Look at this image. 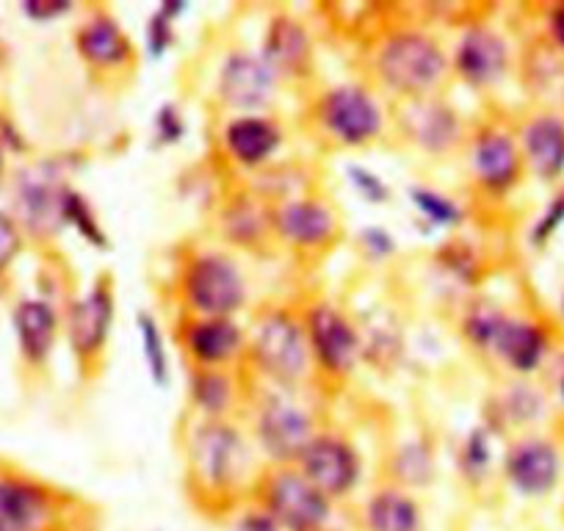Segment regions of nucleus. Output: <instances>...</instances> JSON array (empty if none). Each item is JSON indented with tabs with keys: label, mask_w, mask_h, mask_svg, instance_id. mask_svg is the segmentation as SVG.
<instances>
[{
	"label": "nucleus",
	"mask_w": 564,
	"mask_h": 531,
	"mask_svg": "<svg viewBox=\"0 0 564 531\" xmlns=\"http://www.w3.org/2000/svg\"><path fill=\"white\" fill-rule=\"evenodd\" d=\"M260 454L249 432L225 421L199 419L186 437V468L199 503L230 507L243 492H254L260 474Z\"/></svg>",
	"instance_id": "f257e3e1"
},
{
	"label": "nucleus",
	"mask_w": 564,
	"mask_h": 531,
	"mask_svg": "<svg viewBox=\"0 0 564 531\" xmlns=\"http://www.w3.org/2000/svg\"><path fill=\"white\" fill-rule=\"evenodd\" d=\"M243 360L271 388H302L313 373L302 313H294L291 307H269L258 313L247 329Z\"/></svg>",
	"instance_id": "f03ea898"
},
{
	"label": "nucleus",
	"mask_w": 564,
	"mask_h": 531,
	"mask_svg": "<svg viewBox=\"0 0 564 531\" xmlns=\"http://www.w3.org/2000/svg\"><path fill=\"white\" fill-rule=\"evenodd\" d=\"M373 75L401 100L437 95L452 75L448 51L423 29H393L373 51Z\"/></svg>",
	"instance_id": "7ed1b4c3"
},
{
	"label": "nucleus",
	"mask_w": 564,
	"mask_h": 531,
	"mask_svg": "<svg viewBox=\"0 0 564 531\" xmlns=\"http://www.w3.org/2000/svg\"><path fill=\"white\" fill-rule=\"evenodd\" d=\"M177 294L188 316L236 318L247 307L249 283L227 252L194 249L181 266Z\"/></svg>",
	"instance_id": "20e7f679"
},
{
	"label": "nucleus",
	"mask_w": 564,
	"mask_h": 531,
	"mask_svg": "<svg viewBox=\"0 0 564 531\" xmlns=\"http://www.w3.org/2000/svg\"><path fill=\"white\" fill-rule=\"evenodd\" d=\"M291 393L294 390L271 388L252 408L249 437L269 465H296L307 443L318 435L316 415Z\"/></svg>",
	"instance_id": "39448f33"
},
{
	"label": "nucleus",
	"mask_w": 564,
	"mask_h": 531,
	"mask_svg": "<svg viewBox=\"0 0 564 531\" xmlns=\"http://www.w3.org/2000/svg\"><path fill=\"white\" fill-rule=\"evenodd\" d=\"M252 496L282 531H329L333 523L335 503L296 465H265Z\"/></svg>",
	"instance_id": "423d86ee"
},
{
	"label": "nucleus",
	"mask_w": 564,
	"mask_h": 531,
	"mask_svg": "<svg viewBox=\"0 0 564 531\" xmlns=\"http://www.w3.org/2000/svg\"><path fill=\"white\" fill-rule=\"evenodd\" d=\"M318 130L338 148H366L382 139L388 113L377 91L362 84H335L313 106Z\"/></svg>",
	"instance_id": "0eeeda50"
},
{
	"label": "nucleus",
	"mask_w": 564,
	"mask_h": 531,
	"mask_svg": "<svg viewBox=\"0 0 564 531\" xmlns=\"http://www.w3.org/2000/svg\"><path fill=\"white\" fill-rule=\"evenodd\" d=\"M313 368L324 377L346 379L362 360V329L355 318L329 300L311 302L302 313Z\"/></svg>",
	"instance_id": "6e6552de"
},
{
	"label": "nucleus",
	"mask_w": 564,
	"mask_h": 531,
	"mask_svg": "<svg viewBox=\"0 0 564 531\" xmlns=\"http://www.w3.org/2000/svg\"><path fill=\"white\" fill-rule=\"evenodd\" d=\"M280 89V75L254 47H232L216 73V95L236 113H265Z\"/></svg>",
	"instance_id": "1a4fd4ad"
},
{
	"label": "nucleus",
	"mask_w": 564,
	"mask_h": 531,
	"mask_svg": "<svg viewBox=\"0 0 564 531\" xmlns=\"http://www.w3.org/2000/svg\"><path fill=\"white\" fill-rule=\"evenodd\" d=\"M296 468L305 474L333 503L344 501L360 487L362 457L349 437L338 432H318L296 459Z\"/></svg>",
	"instance_id": "9d476101"
},
{
	"label": "nucleus",
	"mask_w": 564,
	"mask_h": 531,
	"mask_svg": "<svg viewBox=\"0 0 564 531\" xmlns=\"http://www.w3.org/2000/svg\"><path fill=\"white\" fill-rule=\"evenodd\" d=\"M395 117H399V130L406 142L435 159L454 153L465 142L463 113L441 95L401 100Z\"/></svg>",
	"instance_id": "9b49d317"
},
{
	"label": "nucleus",
	"mask_w": 564,
	"mask_h": 531,
	"mask_svg": "<svg viewBox=\"0 0 564 531\" xmlns=\"http://www.w3.org/2000/svg\"><path fill=\"white\" fill-rule=\"evenodd\" d=\"M452 75H457L470 89H492L501 84L512 64L507 36L487 23H468L459 31L452 53Z\"/></svg>",
	"instance_id": "f8f14e48"
},
{
	"label": "nucleus",
	"mask_w": 564,
	"mask_h": 531,
	"mask_svg": "<svg viewBox=\"0 0 564 531\" xmlns=\"http://www.w3.org/2000/svg\"><path fill=\"white\" fill-rule=\"evenodd\" d=\"M271 230L276 241L285 247L300 249V252H318L338 241L340 216L327 199L316 194H302V197L271 205Z\"/></svg>",
	"instance_id": "ddd939ff"
},
{
	"label": "nucleus",
	"mask_w": 564,
	"mask_h": 531,
	"mask_svg": "<svg viewBox=\"0 0 564 531\" xmlns=\"http://www.w3.org/2000/svg\"><path fill=\"white\" fill-rule=\"evenodd\" d=\"M501 474L520 498H545L562 479V454L551 437L523 435L503 452Z\"/></svg>",
	"instance_id": "4468645a"
},
{
	"label": "nucleus",
	"mask_w": 564,
	"mask_h": 531,
	"mask_svg": "<svg viewBox=\"0 0 564 531\" xmlns=\"http://www.w3.org/2000/svg\"><path fill=\"white\" fill-rule=\"evenodd\" d=\"M470 177L485 194L501 197L509 194L523 177V155H520L518 137L503 128H479L468 142Z\"/></svg>",
	"instance_id": "2eb2a0df"
},
{
	"label": "nucleus",
	"mask_w": 564,
	"mask_h": 531,
	"mask_svg": "<svg viewBox=\"0 0 564 531\" xmlns=\"http://www.w3.org/2000/svg\"><path fill=\"white\" fill-rule=\"evenodd\" d=\"M117 322V296L108 274H100L86 294L69 305L67 338L78 360H100Z\"/></svg>",
	"instance_id": "dca6fc26"
},
{
	"label": "nucleus",
	"mask_w": 564,
	"mask_h": 531,
	"mask_svg": "<svg viewBox=\"0 0 564 531\" xmlns=\"http://www.w3.org/2000/svg\"><path fill=\"white\" fill-rule=\"evenodd\" d=\"M177 344L192 368H232L247 355V327L238 318L188 316L177 327Z\"/></svg>",
	"instance_id": "f3484780"
},
{
	"label": "nucleus",
	"mask_w": 564,
	"mask_h": 531,
	"mask_svg": "<svg viewBox=\"0 0 564 531\" xmlns=\"http://www.w3.org/2000/svg\"><path fill=\"white\" fill-rule=\"evenodd\" d=\"M285 130L269 113H232L221 128V148L243 170H265L280 153Z\"/></svg>",
	"instance_id": "a211bd4d"
},
{
	"label": "nucleus",
	"mask_w": 564,
	"mask_h": 531,
	"mask_svg": "<svg viewBox=\"0 0 564 531\" xmlns=\"http://www.w3.org/2000/svg\"><path fill=\"white\" fill-rule=\"evenodd\" d=\"M547 355H551V340H547L545 327L531 322V318L507 313L490 346V357H496L501 366H507L518 377H529L536 368H542Z\"/></svg>",
	"instance_id": "6ab92c4d"
},
{
	"label": "nucleus",
	"mask_w": 564,
	"mask_h": 531,
	"mask_svg": "<svg viewBox=\"0 0 564 531\" xmlns=\"http://www.w3.org/2000/svg\"><path fill=\"white\" fill-rule=\"evenodd\" d=\"M520 155L525 170L540 181H556L564 175V119L558 113L540 111L520 124Z\"/></svg>",
	"instance_id": "aec40b11"
},
{
	"label": "nucleus",
	"mask_w": 564,
	"mask_h": 531,
	"mask_svg": "<svg viewBox=\"0 0 564 531\" xmlns=\"http://www.w3.org/2000/svg\"><path fill=\"white\" fill-rule=\"evenodd\" d=\"M75 45H78L80 58L95 69H119L135 58L133 40L106 9H97L78 25Z\"/></svg>",
	"instance_id": "412c9836"
},
{
	"label": "nucleus",
	"mask_w": 564,
	"mask_h": 531,
	"mask_svg": "<svg viewBox=\"0 0 564 531\" xmlns=\"http://www.w3.org/2000/svg\"><path fill=\"white\" fill-rule=\"evenodd\" d=\"M260 53L269 58L280 80L305 78L313 69V40L305 23L289 14H276L263 34Z\"/></svg>",
	"instance_id": "4be33fe9"
},
{
	"label": "nucleus",
	"mask_w": 564,
	"mask_h": 531,
	"mask_svg": "<svg viewBox=\"0 0 564 531\" xmlns=\"http://www.w3.org/2000/svg\"><path fill=\"white\" fill-rule=\"evenodd\" d=\"M362 531H426V514L415 492L395 485H382L360 507Z\"/></svg>",
	"instance_id": "5701e85b"
},
{
	"label": "nucleus",
	"mask_w": 564,
	"mask_h": 531,
	"mask_svg": "<svg viewBox=\"0 0 564 531\" xmlns=\"http://www.w3.org/2000/svg\"><path fill=\"white\" fill-rule=\"evenodd\" d=\"M67 192V183L51 170V166H36L20 177L18 205L25 225L36 232H53L64 227L62 221V199Z\"/></svg>",
	"instance_id": "b1692460"
},
{
	"label": "nucleus",
	"mask_w": 564,
	"mask_h": 531,
	"mask_svg": "<svg viewBox=\"0 0 564 531\" xmlns=\"http://www.w3.org/2000/svg\"><path fill=\"white\" fill-rule=\"evenodd\" d=\"M53 498L25 479H0V531H47Z\"/></svg>",
	"instance_id": "393cba45"
},
{
	"label": "nucleus",
	"mask_w": 564,
	"mask_h": 531,
	"mask_svg": "<svg viewBox=\"0 0 564 531\" xmlns=\"http://www.w3.org/2000/svg\"><path fill=\"white\" fill-rule=\"evenodd\" d=\"M188 404L205 421H225L241 404V382L232 368H192Z\"/></svg>",
	"instance_id": "a878e982"
},
{
	"label": "nucleus",
	"mask_w": 564,
	"mask_h": 531,
	"mask_svg": "<svg viewBox=\"0 0 564 531\" xmlns=\"http://www.w3.org/2000/svg\"><path fill=\"white\" fill-rule=\"evenodd\" d=\"M545 404V393L536 384H531L525 377H520L514 382H509L501 393L492 395L490 408H487L490 419L485 424L496 435H501L507 430H525V426L536 424L542 419Z\"/></svg>",
	"instance_id": "bb28decb"
},
{
	"label": "nucleus",
	"mask_w": 564,
	"mask_h": 531,
	"mask_svg": "<svg viewBox=\"0 0 564 531\" xmlns=\"http://www.w3.org/2000/svg\"><path fill=\"white\" fill-rule=\"evenodd\" d=\"M14 329H18L20 351L29 362L42 366L51 357L58 338V313L45 300H23L14 307Z\"/></svg>",
	"instance_id": "cd10ccee"
},
{
	"label": "nucleus",
	"mask_w": 564,
	"mask_h": 531,
	"mask_svg": "<svg viewBox=\"0 0 564 531\" xmlns=\"http://www.w3.org/2000/svg\"><path fill=\"white\" fill-rule=\"evenodd\" d=\"M219 227L227 241L236 247H260V241L274 238L271 230V205L260 199L254 192H243L232 197L221 208Z\"/></svg>",
	"instance_id": "c85d7f7f"
},
{
	"label": "nucleus",
	"mask_w": 564,
	"mask_h": 531,
	"mask_svg": "<svg viewBox=\"0 0 564 531\" xmlns=\"http://www.w3.org/2000/svg\"><path fill=\"white\" fill-rule=\"evenodd\" d=\"M388 476L390 485L404 487V490H426L435 481L437 465H435V448L430 441H404L393 448L388 459Z\"/></svg>",
	"instance_id": "c756f323"
},
{
	"label": "nucleus",
	"mask_w": 564,
	"mask_h": 531,
	"mask_svg": "<svg viewBox=\"0 0 564 531\" xmlns=\"http://www.w3.org/2000/svg\"><path fill=\"white\" fill-rule=\"evenodd\" d=\"M496 468V432L487 424L474 426L465 432L457 448V474L463 476L465 485L479 487L490 479Z\"/></svg>",
	"instance_id": "7c9ffc66"
},
{
	"label": "nucleus",
	"mask_w": 564,
	"mask_h": 531,
	"mask_svg": "<svg viewBox=\"0 0 564 531\" xmlns=\"http://www.w3.org/2000/svg\"><path fill=\"white\" fill-rule=\"evenodd\" d=\"M135 329H139L141 357H144V366H148L150 382L155 388H166L172 377V357L170 349H166L164 327H161V322L150 311H139Z\"/></svg>",
	"instance_id": "2f4dec72"
},
{
	"label": "nucleus",
	"mask_w": 564,
	"mask_h": 531,
	"mask_svg": "<svg viewBox=\"0 0 564 531\" xmlns=\"http://www.w3.org/2000/svg\"><path fill=\"white\" fill-rule=\"evenodd\" d=\"M410 203L421 221L430 225V230H457L465 221L463 205L441 188L410 186Z\"/></svg>",
	"instance_id": "473e14b6"
},
{
	"label": "nucleus",
	"mask_w": 564,
	"mask_h": 531,
	"mask_svg": "<svg viewBox=\"0 0 564 531\" xmlns=\"http://www.w3.org/2000/svg\"><path fill=\"white\" fill-rule=\"evenodd\" d=\"M503 318H507L503 307L490 305V302H476L459 318V333L468 340V346H474L481 355H490V346L501 329Z\"/></svg>",
	"instance_id": "72a5a7b5"
},
{
	"label": "nucleus",
	"mask_w": 564,
	"mask_h": 531,
	"mask_svg": "<svg viewBox=\"0 0 564 531\" xmlns=\"http://www.w3.org/2000/svg\"><path fill=\"white\" fill-rule=\"evenodd\" d=\"M62 221L64 225L75 227V230H78V236L86 238L91 247H97V249L108 247V236H106V230H102L100 216H97V210L91 208V203L78 192V188L67 186V192H64Z\"/></svg>",
	"instance_id": "f704fd0d"
},
{
	"label": "nucleus",
	"mask_w": 564,
	"mask_h": 531,
	"mask_svg": "<svg viewBox=\"0 0 564 531\" xmlns=\"http://www.w3.org/2000/svg\"><path fill=\"white\" fill-rule=\"evenodd\" d=\"M186 12L183 3H161L144 23V53L150 58H164L177 42V18Z\"/></svg>",
	"instance_id": "c9c22d12"
},
{
	"label": "nucleus",
	"mask_w": 564,
	"mask_h": 531,
	"mask_svg": "<svg viewBox=\"0 0 564 531\" xmlns=\"http://www.w3.org/2000/svg\"><path fill=\"white\" fill-rule=\"evenodd\" d=\"M186 137V117L175 102H164L153 117V139L159 148H172Z\"/></svg>",
	"instance_id": "e433bc0d"
},
{
	"label": "nucleus",
	"mask_w": 564,
	"mask_h": 531,
	"mask_svg": "<svg viewBox=\"0 0 564 531\" xmlns=\"http://www.w3.org/2000/svg\"><path fill=\"white\" fill-rule=\"evenodd\" d=\"M349 181H351V186H355V192L360 194L366 203L384 205L390 199V186L382 181V177L377 175V172L368 170V166L351 164L349 166Z\"/></svg>",
	"instance_id": "4c0bfd02"
},
{
	"label": "nucleus",
	"mask_w": 564,
	"mask_h": 531,
	"mask_svg": "<svg viewBox=\"0 0 564 531\" xmlns=\"http://www.w3.org/2000/svg\"><path fill=\"white\" fill-rule=\"evenodd\" d=\"M357 243H360L368 260H388L399 249L395 236L384 230V227H362L360 236H357Z\"/></svg>",
	"instance_id": "58836bf2"
},
{
	"label": "nucleus",
	"mask_w": 564,
	"mask_h": 531,
	"mask_svg": "<svg viewBox=\"0 0 564 531\" xmlns=\"http://www.w3.org/2000/svg\"><path fill=\"white\" fill-rule=\"evenodd\" d=\"M230 531H282L280 523L265 512L260 503H249V507L232 509Z\"/></svg>",
	"instance_id": "ea45409f"
},
{
	"label": "nucleus",
	"mask_w": 564,
	"mask_h": 531,
	"mask_svg": "<svg viewBox=\"0 0 564 531\" xmlns=\"http://www.w3.org/2000/svg\"><path fill=\"white\" fill-rule=\"evenodd\" d=\"M20 252V230L7 214H0V269H7Z\"/></svg>",
	"instance_id": "a19ab883"
},
{
	"label": "nucleus",
	"mask_w": 564,
	"mask_h": 531,
	"mask_svg": "<svg viewBox=\"0 0 564 531\" xmlns=\"http://www.w3.org/2000/svg\"><path fill=\"white\" fill-rule=\"evenodd\" d=\"M562 221H564V192L558 194V197L553 199L551 208H547L545 214L540 216V221H536V225H534V232H531V236H534L536 243L547 241V238L553 236V230H556V227L562 225Z\"/></svg>",
	"instance_id": "79ce46f5"
},
{
	"label": "nucleus",
	"mask_w": 564,
	"mask_h": 531,
	"mask_svg": "<svg viewBox=\"0 0 564 531\" xmlns=\"http://www.w3.org/2000/svg\"><path fill=\"white\" fill-rule=\"evenodd\" d=\"M23 12L29 14V18L40 20V23H47V20L64 18L67 12H73V7L64 3V0H31V3L23 7Z\"/></svg>",
	"instance_id": "37998d69"
},
{
	"label": "nucleus",
	"mask_w": 564,
	"mask_h": 531,
	"mask_svg": "<svg viewBox=\"0 0 564 531\" xmlns=\"http://www.w3.org/2000/svg\"><path fill=\"white\" fill-rule=\"evenodd\" d=\"M547 34H551V42L564 53V3H556L547 12Z\"/></svg>",
	"instance_id": "c03bdc74"
},
{
	"label": "nucleus",
	"mask_w": 564,
	"mask_h": 531,
	"mask_svg": "<svg viewBox=\"0 0 564 531\" xmlns=\"http://www.w3.org/2000/svg\"><path fill=\"white\" fill-rule=\"evenodd\" d=\"M551 382H553V393H556L558 402L564 404V360L558 362L556 368H553V379H551Z\"/></svg>",
	"instance_id": "a18cd8bd"
}]
</instances>
